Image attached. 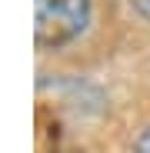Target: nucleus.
Listing matches in <instances>:
<instances>
[{
	"label": "nucleus",
	"mask_w": 150,
	"mask_h": 153,
	"mask_svg": "<svg viewBox=\"0 0 150 153\" xmlns=\"http://www.w3.org/2000/svg\"><path fill=\"white\" fill-rule=\"evenodd\" d=\"M134 153H150V126H143L137 143H134Z\"/></svg>",
	"instance_id": "3"
},
{
	"label": "nucleus",
	"mask_w": 150,
	"mask_h": 153,
	"mask_svg": "<svg viewBox=\"0 0 150 153\" xmlns=\"http://www.w3.org/2000/svg\"><path fill=\"white\" fill-rule=\"evenodd\" d=\"M90 0H34V37L40 50H60L90 27Z\"/></svg>",
	"instance_id": "1"
},
{
	"label": "nucleus",
	"mask_w": 150,
	"mask_h": 153,
	"mask_svg": "<svg viewBox=\"0 0 150 153\" xmlns=\"http://www.w3.org/2000/svg\"><path fill=\"white\" fill-rule=\"evenodd\" d=\"M130 7H134V13L143 23H150V0H130Z\"/></svg>",
	"instance_id": "2"
}]
</instances>
